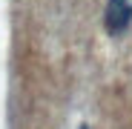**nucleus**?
I'll use <instances>...</instances> for the list:
<instances>
[{"instance_id":"1","label":"nucleus","mask_w":132,"mask_h":129,"mask_svg":"<svg viewBox=\"0 0 132 129\" xmlns=\"http://www.w3.org/2000/svg\"><path fill=\"white\" fill-rule=\"evenodd\" d=\"M103 23H106L109 35H123L129 29V23H132V3L129 0H109Z\"/></svg>"},{"instance_id":"2","label":"nucleus","mask_w":132,"mask_h":129,"mask_svg":"<svg viewBox=\"0 0 132 129\" xmlns=\"http://www.w3.org/2000/svg\"><path fill=\"white\" fill-rule=\"evenodd\" d=\"M80 129H89V126H80Z\"/></svg>"}]
</instances>
